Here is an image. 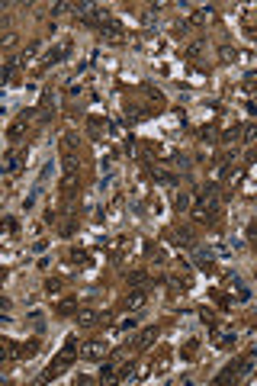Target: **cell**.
<instances>
[{
  "mask_svg": "<svg viewBox=\"0 0 257 386\" xmlns=\"http://www.w3.org/2000/svg\"><path fill=\"white\" fill-rule=\"evenodd\" d=\"M222 213V200H219V190H215V184H206L199 190L193 203V219L199 222V226H206V222H215Z\"/></svg>",
  "mask_w": 257,
  "mask_h": 386,
  "instance_id": "obj_1",
  "label": "cell"
},
{
  "mask_svg": "<svg viewBox=\"0 0 257 386\" xmlns=\"http://www.w3.org/2000/svg\"><path fill=\"white\" fill-rule=\"evenodd\" d=\"M74 354H77V338H64V348H62V354H58L55 361H52V367L42 374V383H45V380H55L58 374H64V370L71 367Z\"/></svg>",
  "mask_w": 257,
  "mask_h": 386,
  "instance_id": "obj_2",
  "label": "cell"
},
{
  "mask_svg": "<svg viewBox=\"0 0 257 386\" xmlns=\"http://www.w3.org/2000/svg\"><path fill=\"white\" fill-rule=\"evenodd\" d=\"M74 10L80 13V23L84 26H97V29H100V23L110 16V10H103V6H97V3H74Z\"/></svg>",
  "mask_w": 257,
  "mask_h": 386,
  "instance_id": "obj_3",
  "label": "cell"
},
{
  "mask_svg": "<svg viewBox=\"0 0 257 386\" xmlns=\"http://www.w3.org/2000/svg\"><path fill=\"white\" fill-rule=\"evenodd\" d=\"M100 36H103V39H110V42H123V39H126V26L119 23V19L106 16L103 23H100Z\"/></svg>",
  "mask_w": 257,
  "mask_h": 386,
  "instance_id": "obj_4",
  "label": "cell"
},
{
  "mask_svg": "<svg viewBox=\"0 0 257 386\" xmlns=\"http://www.w3.org/2000/svg\"><path fill=\"white\" fill-rule=\"evenodd\" d=\"M67 55H71V45H67V42L62 45V49H52V52H45V58H42V62H39V68H36V74H45V71H49L52 65L64 62Z\"/></svg>",
  "mask_w": 257,
  "mask_h": 386,
  "instance_id": "obj_5",
  "label": "cell"
},
{
  "mask_svg": "<svg viewBox=\"0 0 257 386\" xmlns=\"http://www.w3.org/2000/svg\"><path fill=\"white\" fill-rule=\"evenodd\" d=\"M164 238L177 241V245H184V248H193V245H196V235H193V229H190V226H177V229H167V232H164Z\"/></svg>",
  "mask_w": 257,
  "mask_h": 386,
  "instance_id": "obj_6",
  "label": "cell"
},
{
  "mask_svg": "<svg viewBox=\"0 0 257 386\" xmlns=\"http://www.w3.org/2000/svg\"><path fill=\"white\" fill-rule=\"evenodd\" d=\"M80 354H84L87 361H103V357L110 354V344L100 341V338H93V341H87L84 348H80Z\"/></svg>",
  "mask_w": 257,
  "mask_h": 386,
  "instance_id": "obj_7",
  "label": "cell"
},
{
  "mask_svg": "<svg viewBox=\"0 0 257 386\" xmlns=\"http://www.w3.org/2000/svg\"><path fill=\"white\" fill-rule=\"evenodd\" d=\"M158 338H161V328H158V325H148V328H141V331H138V338H135L132 344H135L138 351H148L154 341H158Z\"/></svg>",
  "mask_w": 257,
  "mask_h": 386,
  "instance_id": "obj_8",
  "label": "cell"
},
{
  "mask_svg": "<svg viewBox=\"0 0 257 386\" xmlns=\"http://www.w3.org/2000/svg\"><path fill=\"white\" fill-rule=\"evenodd\" d=\"M39 348H42V341L39 338H29V341H23V344H13V357H36L39 354Z\"/></svg>",
  "mask_w": 257,
  "mask_h": 386,
  "instance_id": "obj_9",
  "label": "cell"
},
{
  "mask_svg": "<svg viewBox=\"0 0 257 386\" xmlns=\"http://www.w3.org/2000/svg\"><path fill=\"white\" fill-rule=\"evenodd\" d=\"M145 303H148V290H145V287H132V293L123 300V306H126V309H141Z\"/></svg>",
  "mask_w": 257,
  "mask_h": 386,
  "instance_id": "obj_10",
  "label": "cell"
},
{
  "mask_svg": "<svg viewBox=\"0 0 257 386\" xmlns=\"http://www.w3.org/2000/svg\"><path fill=\"white\" fill-rule=\"evenodd\" d=\"M74 322H77L80 328H93V325H100V312H93V309H77V312H74Z\"/></svg>",
  "mask_w": 257,
  "mask_h": 386,
  "instance_id": "obj_11",
  "label": "cell"
},
{
  "mask_svg": "<svg viewBox=\"0 0 257 386\" xmlns=\"http://www.w3.org/2000/svg\"><path fill=\"white\" fill-rule=\"evenodd\" d=\"M193 264L199 270H206V274H215V261H212L209 251H199V248H196V251H193Z\"/></svg>",
  "mask_w": 257,
  "mask_h": 386,
  "instance_id": "obj_12",
  "label": "cell"
},
{
  "mask_svg": "<svg viewBox=\"0 0 257 386\" xmlns=\"http://www.w3.org/2000/svg\"><path fill=\"white\" fill-rule=\"evenodd\" d=\"M235 344H238V335H235V331H222V335L215 331V348L219 351H232Z\"/></svg>",
  "mask_w": 257,
  "mask_h": 386,
  "instance_id": "obj_13",
  "label": "cell"
},
{
  "mask_svg": "<svg viewBox=\"0 0 257 386\" xmlns=\"http://www.w3.org/2000/svg\"><path fill=\"white\" fill-rule=\"evenodd\" d=\"M23 164H26V152L19 148V152H13L10 158H6V174H19V171H23Z\"/></svg>",
  "mask_w": 257,
  "mask_h": 386,
  "instance_id": "obj_14",
  "label": "cell"
},
{
  "mask_svg": "<svg viewBox=\"0 0 257 386\" xmlns=\"http://www.w3.org/2000/svg\"><path fill=\"white\" fill-rule=\"evenodd\" d=\"M126 119H132V123H141V119H148V110L138 103H132V100H126Z\"/></svg>",
  "mask_w": 257,
  "mask_h": 386,
  "instance_id": "obj_15",
  "label": "cell"
},
{
  "mask_svg": "<svg viewBox=\"0 0 257 386\" xmlns=\"http://www.w3.org/2000/svg\"><path fill=\"white\" fill-rule=\"evenodd\" d=\"M126 280H128V287H148V283H151V274H148V270H128Z\"/></svg>",
  "mask_w": 257,
  "mask_h": 386,
  "instance_id": "obj_16",
  "label": "cell"
},
{
  "mask_svg": "<svg viewBox=\"0 0 257 386\" xmlns=\"http://www.w3.org/2000/svg\"><path fill=\"white\" fill-rule=\"evenodd\" d=\"M171 367V351H161L158 357H151V374H167Z\"/></svg>",
  "mask_w": 257,
  "mask_h": 386,
  "instance_id": "obj_17",
  "label": "cell"
},
{
  "mask_svg": "<svg viewBox=\"0 0 257 386\" xmlns=\"http://www.w3.org/2000/svg\"><path fill=\"white\" fill-rule=\"evenodd\" d=\"M77 148H80L77 132H64V135H62V152H64V154H74Z\"/></svg>",
  "mask_w": 257,
  "mask_h": 386,
  "instance_id": "obj_18",
  "label": "cell"
},
{
  "mask_svg": "<svg viewBox=\"0 0 257 386\" xmlns=\"http://www.w3.org/2000/svg\"><path fill=\"white\" fill-rule=\"evenodd\" d=\"M55 312H58V315H74V312H77V300H74V296H64V300H58Z\"/></svg>",
  "mask_w": 257,
  "mask_h": 386,
  "instance_id": "obj_19",
  "label": "cell"
},
{
  "mask_svg": "<svg viewBox=\"0 0 257 386\" xmlns=\"http://www.w3.org/2000/svg\"><path fill=\"white\" fill-rule=\"evenodd\" d=\"M235 380H238V361H232L219 377H215V383H235Z\"/></svg>",
  "mask_w": 257,
  "mask_h": 386,
  "instance_id": "obj_20",
  "label": "cell"
},
{
  "mask_svg": "<svg viewBox=\"0 0 257 386\" xmlns=\"http://www.w3.org/2000/svg\"><path fill=\"white\" fill-rule=\"evenodd\" d=\"M23 135H26V119H16V123L6 129V139H10V142H19Z\"/></svg>",
  "mask_w": 257,
  "mask_h": 386,
  "instance_id": "obj_21",
  "label": "cell"
},
{
  "mask_svg": "<svg viewBox=\"0 0 257 386\" xmlns=\"http://www.w3.org/2000/svg\"><path fill=\"white\" fill-rule=\"evenodd\" d=\"M202 49H206V42H202V39H196V42H190V45H187V52H184V55L190 58V62H196V58L202 55Z\"/></svg>",
  "mask_w": 257,
  "mask_h": 386,
  "instance_id": "obj_22",
  "label": "cell"
},
{
  "mask_svg": "<svg viewBox=\"0 0 257 386\" xmlns=\"http://www.w3.org/2000/svg\"><path fill=\"white\" fill-rule=\"evenodd\" d=\"M116 380L119 383H126V380H135V364L128 361V364H123V367L116 370Z\"/></svg>",
  "mask_w": 257,
  "mask_h": 386,
  "instance_id": "obj_23",
  "label": "cell"
},
{
  "mask_svg": "<svg viewBox=\"0 0 257 386\" xmlns=\"http://www.w3.org/2000/svg\"><path fill=\"white\" fill-rule=\"evenodd\" d=\"M209 296H212V303H215L219 309H228V306H232V300H228V293H225V290H212Z\"/></svg>",
  "mask_w": 257,
  "mask_h": 386,
  "instance_id": "obj_24",
  "label": "cell"
},
{
  "mask_svg": "<svg viewBox=\"0 0 257 386\" xmlns=\"http://www.w3.org/2000/svg\"><path fill=\"white\" fill-rule=\"evenodd\" d=\"M219 58H222L225 65L238 62V49H232V45H222V49H219Z\"/></svg>",
  "mask_w": 257,
  "mask_h": 386,
  "instance_id": "obj_25",
  "label": "cell"
},
{
  "mask_svg": "<svg viewBox=\"0 0 257 386\" xmlns=\"http://www.w3.org/2000/svg\"><path fill=\"white\" fill-rule=\"evenodd\" d=\"M100 383H116V370H113V364H103L100 367V377H97Z\"/></svg>",
  "mask_w": 257,
  "mask_h": 386,
  "instance_id": "obj_26",
  "label": "cell"
},
{
  "mask_svg": "<svg viewBox=\"0 0 257 386\" xmlns=\"http://www.w3.org/2000/svg\"><path fill=\"white\" fill-rule=\"evenodd\" d=\"M16 45H19V36H16V32H6V36L0 39V49H3V52H13Z\"/></svg>",
  "mask_w": 257,
  "mask_h": 386,
  "instance_id": "obj_27",
  "label": "cell"
},
{
  "mask_svg": "<svg viewBox=\"0 0 257 386\" xmlns=\"http://www.w3.org/2000/svg\"><path fill=\"white\" fill-rule=\"evenodd\" d=\"M209 13H212V6H199V10H193L190 23H193V26H202V23H206V16H209Z\"/></svg>",
  "mask_w": 257,
  "mask_h": 386,
  "instance_id": "obj_28",
  "label": "cell"
},
{
  "mask_svg": "<svg viewBox=\"0 0 257 386\" xmlns=\"http://www.w3.org/2000/svg\"><path fill=\"white\" fill-rule=\"evenodd\" d=\"M32 58H36V45H26V49H23V52H19V58H16V65H23V68H26V65H29V62H32Z\"/></svg>",
  "mask_w": 257,
  "mask_h": 386,
  "instance_id": "obj_29",
  "label": "cell"
},
{
  "mask_svg": "<svg viewBox=\"0 0 257 386\" xmlns=\"http://www.w3.org/2000/svg\"><path fill=\"white\" fill-rule=\"evenodd\" d=\"M219 139L225 142V145H228V142H238V139H241V126H232V129H225V132H222Z\"/></svg>",
  "mask_w": 257,
  "mask_h": 386,
  "instance_id": "obj_30",
  "label": "cell"
},
{
  "mask_svg": "<svg viewBox=\"0 0 257 386\" xmlns=\"http://www.w3.org/2000/svg\"><path fill=\"white\" fill-rule=\"evenodd\" d=\"M67 261H77V264H90V254H87V251H80V248H71V251H67Z\"/></svg>",
  "mask_w": 257,
  "mask_h": 386,
  "instance_id": "obj_31",
  "label": "cell"
},
{
  "mask_svg": "<svg viewBox=\"0 0 257 386\" xmlns=\"http://www.w3.org/2000/svg\"><path fill=\"white\" fill-rule=\"evenodd\" d=\"M87 126H90V135H93V139H100V132H103L106 119H100V116H90V123H87Z\"/></svg>",
  "mask_w": 257,
  "mask_h": 386,
  "instance_id": "obj_32",
  "label": "cell"
},
{
  "mask_svg": "<svg viewBox=\"0 0 257 386\" xmlns=\"http://www.w3.org/2000/svg\"><path fill=\"white\" fill-rule=\"evenodd\" d=\"M174 209H177V213L190 209V196H187V193H177V196H174Z\"/></svg>",
  "mask_w": 257,
  "mask_h": 386,
  "instance_id": "obj_33",
  "label": "cell"
},
{
  "mask_svg": "<svg viewBox=\"0 0 257 386\" xmlns=\"http://www.w3.org/2000/svg\"><path fill=\"white\" fill-rule=\"evenodd\" d=\"M199 319L206 322L209 328H215V312H212V309H206V306H202V309H199Z\"/></svg>",
  "mask_w": 257,
  "mask_h": 386,
  "instance_id": "obj_34",
  "label": "cell"
},
{
  "mask_svg": "<svg viewBox=\"0 0 257 386\" xmlns=\"http://www.w3.org/2000/svg\"><path fill=\"white\" fill-rule=\"evenodd\" d=\"M45 293H62V280H58V277H49V280H45Z\"/></svg>",
  "mask_w": 257,
  "mask_h": 386,
  "instance_id": "obj_35",
  "label": "cell"
},
{
  "mask_svg": "<svg viewBox=\"0 0 257 386\" xmlns=\"http://www.w3.org/2000/svg\"><path fill=\"white\" fill-rule=\"evenodd\" d=\"M196 351H199V341H196V338H190V341L184 344V357H196Z\"/></svg>",
  "mask_w": 257,
  "mask_h": 386,
  "instance_id": "obj_36",
  "label": "cell"
},
{
  "mask_svg": "<svg viewBox=\"0 0 257 386\" xmlns=\"http://www.w3.org/2000/svg\"><path fill=\"white\" fill-rule=\"evenodd\" d=\"M145 93H148V100H151L154 106H164V97H161L158 90H151V87H145Z\"/></svg>",
  "mask_w": 257,
  "mask_h": 386,
  "instance_id": "obj_37",
  "label": "cell"
},
{
  "mask_svg": "<svg viewBox=\"0 0 257 386\" xmlns=\"http://www.w3.org/2000/svg\"><path fill=\"white\" fill-rule=\"evenodd\" d=\"M13 68H16V62H13V65H3V68H0V87H3V84H6V80H10V74H13Z\"/></svg>",
  "mask_w": 257,
  "mask_h": 386,
  "instance_id": "obj_38",
  "label": "cell"
},
{
  "mask_svg": "<svg viewBox=\"0 0 257 386\" xmlns=\"http://www.w3.org/2000/svg\"><path fill=\"white\" fill-rule=\"evenodd\" d=\"M67 10H74V3H55L52 6V16H64Z\"/></svg>",
  "mask_w": 257,
  "mask_h": 386,
  "instance_id": "obj_39",
  "label": "cell"
},
{
  "mask_svg": "<svg viewBox=\"0 0 257 386\" xmlns=\"http://www.w3.org/2000/svg\"><path fill=\"white\" fill-rule=\"evenodd\" d=\"M199 139L206 142V139H215V126H202L199 129Z\"/></svg>",
  "mask_w": 257,
  "mask_h": 386,
  "instance_id": "obj_40",
  "label": "cell"
},
{
  "mask_svg": "<svg viewBox=\"0 0 257 386\" xmlns=\"http://www.w3.org/2000/svg\"><path fill=\"white\" fill-rule=\"evenodd\" d=\"M13 357V351H10V344H0V364H6Z\"/></svg>",
  "mask_w": 257,
  "mask_h": 386,
  "instance_id": "obj_41",
  "label": "cell"
},
{
  "mask_svg": "<svg viewBox=\"0 0 257 386\" xmlns=\"http://www.w3.org/2000/svg\"><path fill=\"white\" fill-rule=\"evenodd\" d=\"M184 32H187V23H184V19H177V23H174V36H184Z\"/></svg>",
  "mask_w": 257,
  "mask_h": 386,
  "instance_id": "obj_42",
  "label": "cell"
},
{
  "mask_svg": "<svg viewBox=\"0 0 257 386\" xmlns=\"http://www.w3.org/2000/svg\"><path fill=\"white\" fill-rule=\"evenodd\" d=\"M74 383H80V386H87V383H93V377H87V374H77V377H74Z\"/></svg>",
  "mask_w": 257,
  "mask_h": 386,
  "instance_id": "obj_43",
  "label": "cell"
},
{
  "mask_svg": "<svg viewBox=\"0 0 257 386\" xmlns=\"http://www.w3.org/2000/svg\"><path fill=\"white\" fill-rule=\"evenodd\" d=\"M119 328H138V319H126L123 325H119Z\"/></svg>",
  "mask_w": 257,
  "mask_h": 386,
  "instance_id": "obj_44",
  "label": "cell"
},
{
  "mask_svg": "<svg viewBox=\"0 0 257 386\" xmlns=\"http://www.w3.org/2000/svg\"><path fill=\"white\" fill-rule=\"evenodd\" d=\"M3 306H6V300H3V296H0V309H3Z\"/></svg>",
  "mask_w": 257,
  "mask_h": 386,
  "instance_id": "obj_45",
  "label": "cell"
}]
</instances>
